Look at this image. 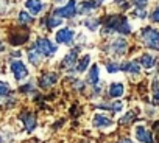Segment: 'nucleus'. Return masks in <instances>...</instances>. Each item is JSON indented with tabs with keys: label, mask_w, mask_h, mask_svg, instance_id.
Returning <instances> with one entry per match:
<instances>
[{
	"label": "nucleus",
	"mask_w": 159,
	"mask_h": 143,
	"mask_svg": "<svg viewBox=\"0 0 159 143\" xmlns=\"http://www.w3.org/2000/svg\"><path fill=\"white\" fill-rule=\"evenodd\" d=\"M142 41L147 47L153 48V50H159V31L151 28V27H147L142 30Z\"/></svg>",
	"instance_id": "obj_1"
},
{
	"label": "nucleus",
	"mask_w": 159,
	"mask_h": 143,
	"mask_svg": "<svg viewBox=\"0 0 159 143\" xmlns=\"http://www.w3.org/2000/svg\"><path fill=\"white\" fill-rule=\"evenodd\" d=\"M34 48H36L41 54H44V56H52V54H55V51H56V45H53V44H52L48 39H45V37L38 39L36 44H34Z\"/></svg>",
	"instance_id": "obj_2"
},
{
	"label": "nucleus",
	"mask_w": 159,
	"mask_h": 143,
	"mask_svg": "<svg viewBox=\"0 0 159 143\" xmlns=\"http://www.w3.org/2000/svg\"><path fill=\"white\" fill-rule=\"evenodd\" d=\"M11 72H13V75L17 81H22L24 78L28 76V70H27V65L22 62V61H14L11 62Z\"/></svg>",
	"instance_id": "obj_3"
},
{
	"label": "nucleus",
	"mask_w": 159,
	"mask_h": 143,
	"mask_svg": "<svg viewBox=\"0 0 159 143\" xmlns=\"http://www.w3.org/2000/svg\"><path fill=\"white\" fill-rule=\"evenodd\" d=\"M76 14V3L75 0H70V2L66 6H61L55 11V16L58 17H73Z\"/></svg>",
	"instance_id": "obj_4"
},
{
	"label": "nucleus",
	"mask_w": 159,
	"mask_h": 143,
	"mask_svg": "<svg viewBox=\"0 0 159 143\" xmlns=\"http://www.w3.org/2000/svg\"><path fill=\"white\" fill-rule=\"evenodd\" d=\"M73 36H75V33L70 28H62L56 33V42L58 44H70Z\"/></svg>",
	"instance_id": "obj_5"
},
{
	"label": "nucleus",
	"mask_w": 159,
	"mask_h": 143,
	"mask_svg": "<svg viewBox=\"0 0 159 143\" xmlns=\"http://www.w3.org/2000/svg\"><path fill=\"white\" fill-rule=\"evenodd\" d=\"M136 138L140 141V143H153V137H151V132H148L143 126H137L136 131Z\"/></svg>",
	"instance_id": "obj_6"
},
{
	"label": "nucleus",
	"mask_w": 159,
	"mask_h": 143,
	"mask_svg": "<svg viewBox=\"0 0 159 143\" xmlns=\"http://www.w3.org/2000/svg\"><path fill=\"white\" fill-rule=\"evenodd\" d=\"M56 80H58V76H56V73H53V72H50V73H44L42 78L39 80V86L42 89H48L50 86H53L56 83Z\"/></svg>",
	"instance_id": "obj_7"
},
{
	"label": "nucleus",
	"mask_w": 159,
	"mask_h": 143,
	"mask_svg": "<svg viewBox=\"0 0 159 143\" xmlns=\"http://www.w3.org/2000/svg\"><path fill=\"white\" fill-rule=\"evenodd\" d=\"M22 123H24L25 129H27L28 132H31V131L36 128V117H34L33 114H30V112H25V114L22 115Z\"/></svg>",
	"instance_id": "obj_8"
},
{
	"label": "nucleus",
	"mask_w": 159,
	"mask_h": 143,
	"mask_svg": "<svg viewBox=\"0 0 159 143\" xmlns=\"http://www.w3.org/2000/svg\"><path fill=\"white\" fill-rule=\"evenodd\" d=\"M128 48V44L125 39H116L112 44H111V50L116 53V54H123Z\"/></svg>",
	"instance_id": "obj_9"
},
{
	"label": "nucleus",
	"mask_w": 159,
	"mask_h": 143,
	"mask_svg": "<svg viewBox=\"0 0 159 143\" xmlns=\"http://www.w3.org/2000/svg\"><path fill=\"white\" fill-rule=\"evenodd\" d=\"M123 92H125V87L122 83H112L109 86V97L111 98H119L123 95Z\"/></svg>",
	"instance_id": "obj_10"
},
{
	"label": "nucleus",
	"mask_w": 159,
	"mask_h": 143,
	"mask_svg": "<svg viewBox=\"0 0 159 143\" xmlns=\"http://www.w3.org/2000/svg\"><path fill=\"white\" fill-rule=\"evenodd\" d=\"M112 124V120L111 118H108L106 115H95L94 117V126L95 128H108V126H111Z\"/></svg>",
	"instance_id": "obj_11"
},
{
	"label": "nucleus",
	"mask_w": 159,
	"mask_h": 143,
	"mask_svg": "<svg viewBox=\"0 0 159 143\" xmlns=\"http://www.w3.org/2000/svg\"><path fill=\"white\" fill-rule=\"evenodd\" d=\"M25 6L28 8L30 13H33V14H39V13L42 11V6H44V5H42L41 0H27Z\"/></svg>",
	"instance_id": "obj_12"
},
{
	"label": "nucleus",
	"mask_w": 159,
	"mask_h": 143,
	"mask_svg": "<svg viewBox=\"0 0 159 143\" xmlns=\"http://www.w3.org/2000/svg\"><path fill=\"white\" fill-rule=\"evenodd\" d=\"M76 53H78V50H75V51L69 53V54L62 59L61 65H62V67H67V68H73V64L76 62Z\"/></svg>",
	"instance_id": "obj_13"
},
{
	"label": "nucleus",
	"mask_w": 159,
	"mask_h": 143,
	"mask_svg": "<svg viewBox=\"0 0 159 143\" xmlns=\"http://www.w3.org/2000/svg\"><path fill=\"white\" fill-rule=\"evenodd\" d=\"M120 68H122V70H125V72H128V73H136V75L140 72V67H139V64H137L136 61L126 62V64L120 65Z\"/></svg>",
	"instance_id": "obj_14"
},
{
	"label": "nucleus",
	"mask_w": 159,
	"mask_h": 143,
	"mask_svg": "<svg viewBox=\"0 0 159 143\" xmlns=\"http://www.w3.org/2000/svg\"><path fill=\"white\" fill-rule=\"evenodd\" d=\"M98 75H100L98 65H92V68L89 70V81H91L92 86H97V83H98Z\"/></svg>",
	"instance_id": "obj_15"
},
{
	"label": "nucleus",
	"mask_w": 159,
	"mask_h": 143,
	"mask_svg": "<svg viewBox=\"0 0 159 143\" xmlns=\"http://www.w3.org/2000/svg\"><path fill=\"white\" fill-rule=\"evenodd\" d=\"M154 62H156V59H154L151 54H142V56H140V64H142L145 68H151V67L154 65Z\"/></svg>",
	"instance_id": "obj_16"
},
{
	"label": "nucleus",
	"mask_w": 159,
	"mask_h": 143,
	"mask_svg": "<svg viewBox=\"0 0 159 143\" xmlns=\"http://www.w3.org/2000/svg\"><path fill=\"white\" fill-rule=\"evenodd\" d=\"M89 64H91V56H89V54L83 56L81 61H80L78 65H76V72H84V70L89 67Z\"/></svg>",
	"instance_id": "obj_17"
},
{
	"label": "nucleus",
	"mask_w": 159,
	"mask_h": 143,
	"mask_svg": "<svg viewBox=\"0 0 159 143\" xmlns=\"http://www.w3.org/2000/svg\"><path fill=\"white\" fill-rule=\"evenodd\" d=\"M39 51L36 50V48H31L30 51H28V59H30V62L33 64V65H38L39 62H41V58H39Z\"/></svg>",
	"instance_id": "obj_18"
},
{
	"label": "nucleus",
	"mask_w": 159,
	"mask_h": 143,
	"mask_svg": "<svg viewBox=\"0 0 159 143\" xmlns=\"http://www.w3.org/2000/svg\"><path fill=\"white\" fill-rule=\"evenodd\" d=\"M61 24H62V20H61V17H58V16L47 19V27H48V28H55V27H58V25H61Z\"/></svg>",
	"instance_id": "obj_19"
},
{
	"label": "nucleus",
	"mask_w": 159,
	"mask_h": 143,
	"mask_svg": "<svg viewBox=\"0 0 159 143\" xmlns=\"http://www.w3.org/2000/svg\"><path fill=\"white\" fill-rule=\"evenodd\" d=\"M97 6H95V3L94 2H84L83 5H81V10H80V13H91L92 10H95Z\"/></svg>",
	"instance_id": "obj_20"
},
{
	"label": "nucleus",
	"mask_w": 159,
	"mask_h": 143,
	"mask_svg": "<svg viewBox=\"0 0 159 143\" xmlns=\"http://www.w3.org/2000/svg\"><path fill=\"white\" fill-rule=\"evenodd\" d=\"M31 16L28 14V13H25V11H20L19 13V22L20 24H31Z\"/></svg>",
	"instance_id": "obj_21"
},
{
	"label": "nucleus",
	"mask_w": 159,
	"mask_h": 143,
	"mask_svg": "<svg viewBox=\"0 0 159 143\" xmlns=\"http://www.w3.org/2000/svg\"><path fill=\"white\" fill-rule=\"evenodd\" d=\"M8 92H10V86H8V83H5V81H0V97H5V95H8Z\"/></svg>",
	"instance_id": "obj_22"
},
{
	"label": "nucleus",
	"mask_w": 159,
	"mask_h": 143,
	"mask_svg": "<svg viewBox=\"0 0 159 143\" xmlns=\"http://www.w3.org/2000/svg\"><path fill=\"white\" fill-rule=\"evenodd\" d=\"M98 24H100V22H98L97 19H89V20H86V27H88L89 30H92V31H94V30H97Z\"/></svg>",
	"instance_id": "obj_23"
},
{
	"label": "nucleus",
	"mask_w": 159,
	"mask_h": 143,
	"mask_svg": "<svg viewBox=\"0 0 159 143\" xmlns=\"http://www.w3.org/2000/svg\"><path fill=\"white\" fill-rule=\"evenodd\" d=\"M106 67H108V72H109V73H116V72L120 70V65H119L117 62H109Z\"/></svg>",
	"instance_id": "obj_24"
},
{
	"label": "nucleus",
	"mask_w": 159,
	"mask_h": 143,
	"mask_svg": "<svg viewBox=\"0 0 159 143\" xmlns=\"http://www.w3.org/2000/svg\"><path fill=\"white\" fill-rule=\"evenodd\" d=\"M136 17H139V19H145V16H147V11H145V8H136V11L133 13Z\"/></svg>",
	"instance_id": "obj_25"
},
{
	"label": "nucleus",
	"mask_w": 159,
	"mask_h": 143,
	"mask_svg": "<svg viewBox=\"0 0 159 143\" xmlns=\"http://www.w3.org/2000/svg\"><path fill=\"white\" fill-rule=\"evenodd\" d=\"M133 118H134V112H129V114H126V115L122 118V123H123V124L131 123V121H133Z\"/></svg>",
	"instance_id": "obj_26"
},
{
	"label": "nucleus",
	"mask_w": 159,
	"mask_h": 143,
	"mask_svg": "<svg viewBox=\"0 0 159 143\" xmlns=\"http://www.w3.org/2000/svg\"><path fill=\"white\" fill-rule=\"evenodd\" d=\"M122 107H123V104H122V103H114V104H111V106H109V110L119 112V110H122Z\"/></svg>",
	"instance_id": "obj_27"
},
{
	"label": "nucleus",
	"mask_w": 159,
	"mask_h": 143,
	"mask_svg": "<svg viewBox=\"0 0 159 143\" xmlns=\"http://www.w3.org/2000/svg\"><path fill=\"white\" fill-rule=\"evenodd\" d=\"M153 98H154L156 101H159V87H157L156 81H154V84H153Z\"/></svg>",
	"instance_id": "obj_28"
},
{
	"label": "nucleus",
	"mask_w": 159,
	"mask_h": 143,
	"mask_svg": "<svg viewBox=\"0 0 159 143\" xmlns=\"http://www.w3.org/2000/svg\"><path fill=\"white\" fill-rule=\"evenodd\" d=\"M151 20L153 22H159V8H154V11L151 13Z\"/></svg>",
	"instance_id": "obj_29"
},
{
	"label": "nucleus",
	"mask_w": 159,
	"mask_h": 143,
	"mask_svg": "<svg viewBox=\"0 0 159 143\" xmlns=\"http://www.w3.org/2000/svg\"><path fill=\"white\" fill-rule=\"evenodd\" d=\"M133 2L137 5V8H143V5L148 2V0H133Z\"/></svg>",
	"instance_id": "obj_30"
},
{
	"label": "nucleus",
	"mask_w": 159,
	"mask_h": 143,
	"mask_svg": "<svg viewBox=\"0 0 159 143\" xmlns=\"http://www.w3.org/2000/svg\"><path fill=\"white\" fill-rule=\"evenodd\" d=\"M102 2H103V0H94V3H95V6H98V5H100Z\"/></svg>",
	"instance_id": "obj_31"
},
{
	"label": "nucleus",
	"mask_w": 159,
	"mask_h": 143,
	"mask_svg": "<svg viewBox=\"0 0 159 143\" xmlns=\"http://www.w3.org/2000/svg\"><path fill=\"white\" fill-rule=\"evenodd\" d=\"M120 143H133V141H131V140H126V138H125V140H122Z\"/></svg>",
	"instance_id": "obj_32"
},
{
	"label": "nucleus",
	"mask_w": 159,
	"mask_h": 143,
	"mask_svg": "<svg viewBox=\"0 0 159 143\" xmlns=\"http://www.w3.org/2000/svg\"><path fill=\"white\" fill-rule=\"evenodd\" d=\"M0 143H2V137H0Z\"/></svg>",
	"instance_id": "obj_33"
},
{
	"label": "nucleus",
	"mask_w": 159,
	"mask_h": 143,
	"mask_svg": "<svg viewBox=\"0 0 159 143\" xmlns=\"http://www.w3.org/2000/svg\"><path fill=\"white\" fill-rule=\"evenodd\" d=\"M58 2H59V0H58Z\"/></svg>",
	"instance_id": "obj_34"
}]
</instances>
